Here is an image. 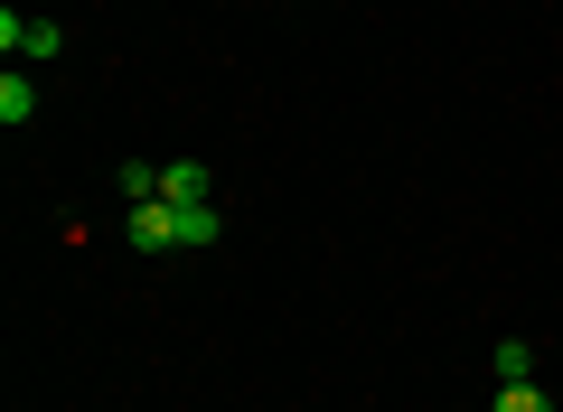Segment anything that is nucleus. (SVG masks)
Listing matches in <instances>:
<instances>
[{"label": "nucleus", "mask_w": 563, "mask_h": 412, "mask_svg": "<svg viewBox=\"0 0 563 412\" xmlns=\"http://www.w3.org/2000/svg\"><path fill=\"white\" fill-rule=\"evenodd\" d=\"M122 235H132V254H169V244H179V207H161V197H151V207H132V216H122Z\"/></svg>", "instance_id": "obj_1"}, {"label": "nucleus", "mask_w": 563, "mask_h": 412, "mask_svg": "<svg viewBox=\"0 0 563 412\" xmlns=\"http://www.w3.org/2000/svg\"><path fill=\"white\" fill-rule=\"evenodd\" d=\"M0 47H10V57H57L66 29H57V20H20V10H0Z\"/></svg>", "instance_id": "obj_2"}, {"label": "nucleus", "mask_w": 563, "mask_h": 412, "mask_svg": "<svg viewBox=\"0 0 563 412\" xmlns=\"http://www.w3.org/2000/svg\"><path fill=\"white\" fill-rule=\"evenodd\" d=\"M29 113H38V85H29V76H0V122H10V132H20Z\"/></svg>", "instance_id": "obj_5"}, {"label": "nucleus", "mask_w": 563, "mask_h": 412, "mask_svg": "<svg viewBox=\"0 0 563 412\" xmlns=\"http://www.w3.org/2000/svg\"><path fill=\"white\" fill-rule=\"evenodd\" d=\"M207 188H217L207 159H169V169H161V197H169V207H207Z\"/></svg>", "instance_id": "obj_3"}, {"label": "nucleus", "mask_w": 563, "mask_h": 412, "mask_svg": "<svg viewBox=\"0 0 563 412\" xmlns=\"http://www.w3.org/2000/svg\"><path fill=\"white\" fill-rule=\"evenodd\" d=\"M113 188L132 197V207H151V197H161V169H151V159H122V169H113Z\"/></svg>", "instance_id": "obj_6"}, {"label": "nucleus", "mask_w": 563, "mask_h": 412, "mask_svg": "<svg viewBox=\"0 0 563 412\" xmlns=\"http://www.w3.org/2000/svg\"><path fill=\"white\" fill-rule=\"evenodd\" d=\"M488 366H498V385H536V347H526V337H498Z\"/></svg>", "instance_id": "obj_4"}, {"label": "nucleus", "mask_w": 563, "mask_h": 412, "mask_svg": "<svg viewBox=\"0 0 563 412\" xmlns=\"http://www.w3.org/2000/svg\"><path fill=\"white\" fill-rule=\"evenodd\" d=\"M498 412H554V393L544 385H498Z\"/></svg>", "instance_id": "obj_7"}]
</instances>
